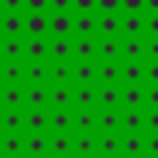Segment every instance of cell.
Listing matches in <instances>:
<instances>
[{
    "instance_id": "25",
    "label": "cell",
    "mask_w": 158,
    "mask_h": 158,
    "mask_svg": "<svg viewBox=\"0 0 158 158\" xmlns=\"http://www.w3.org/2000/svg\"><path fill=\"white\" fill-rule=\"evenodd\" d=\"M0 84H22V59H0Z\"/></svg>"
},
{
    "instance_id": "14",
    "label": "cell",
    "mask_w": 158,
    "mask_h": 158,
    "mask_svg": "<svg viewBox=\"0 0 158 158\" xmlns=\"http://www.w3.org/2000/svg\"><path fill=\"white\" fill-rule=\"evenodd\" d=\"M118 62H143V37H121Z\"/></svg>"
},
{
    "instance_id": "34",
    "label": "cell",
    "mask_w": 158,
    "mask_h": 158,
    "mask_svg": "<svg viewBox=\"0 0 158 158\" xmlns=\"http://www.w3.org/2000/svg\"><path fill=\"white\" fill-rule=\"evenodd\" d=\"M25 37H0V59H22Z\"/></svg>"
},
{
    "instance_id": "28",
    "label": "cell",
    "mask_w": 158,
    "mask_h": 158,
    "mask_svg": "<svg viewBox=\"0 0 158 158\" xmlns=\"http://www.w3.org/2000/svg\"><path fill=\"white\" fill-rule=\"evenodd\" d=\"M74 109H96V84H74Z\"/></svg>"
},
{
    "instance_id": "2",
    "label": "cell",
    "mask_w": 158,
    "mask_h": 158,
    "mask_svg": "<svg viewBox=\"0 0 158 158\" xmlns=\"http://www.w3.org/2000/svg\"><path fill=\"white\" fill-rule=\"evenodd\" d=\"M32 84H49V59L22 62V86Z\"/></svg>"
},
{
    "instance_id": "4",
    "label": "cell",
    "mask_w": 158,
    "mask_h": 158,
    "mask_svg": "<svg viewBox=\"0 0 158 158\" xmlns=\"http://www.w3.org/2000/svg\"><path fill=\"white\" fill-rule=\"evenodd\" d=\"M49 15V30L47 37H74V15L72 12H47Z\"/></svg>"
},
{
    "instance_id": "27",
    "label": "cell",
    "mask_w": 158,
    "mask_h": 158,
    "mask_svg": "<svg viewBox=\"0 0 158 158\" xmlns=\"http://www.w3.org/2000/svg\"><path fill=\"white\" fill-rule=\"evenodd\" d=\"M96 84H118V59H96Z\"/></svg>"
},
{
    "instance_id": "1",
    "label": "cell",
    "mask_w": 158,
    "mask_h": 158,
    "mask_svg": "<svg viewBox=\"0 0 158 158\" xmlns=\"http://www.w3.org/2000/svg\"><path fill=\"white\" fill-rule=\"evenodd\" d=\"M49 62H74V37H47Z\"/></svg>"
},
{
    "instance_id": "7",
    "label": "cell",
    "mask_w": 158,
    "mask_h": 158,
    "mask_svg": "<svg viewBox=\"0 0 158 158\" xmlns=\"http://www.w3.org/2000/svg\"><path fill=\"white\" fill-rule=\"evenodd\" d=\"M49 158H72L74 156V133H49Z\"/></svg>"
},
{
    "instance_id": "6",
    "label": "cell",
    "mask_w": 158,
    "mask_h": 158,
    "mask_svg": "<svg viewBox=\"0 0 158 158\" xmlns=\"http://www.w3.org/2000/svg\"><path fill=\"white\" fill-rule=\"evenodd\" d=\"M47 109H74V84H49Z\"/></svg>"
},
{
    "instance_id": "22",
    "label": "cell",
    "mask_w": 158,
    "mask_h": 158,
    "mask_svg": "<svg viewBox=\"0 0 158 158\" xmlns=\"http://www.w3.org/2000/svg\"><path fill=\"white\" fill-rule=\"evenodd\" d=\"M25 156H47L49 151V133H22Z\"/></svg>"
},
{
    "instance_id": "12",
    "label": "cell",
    "mask_w": 158,
    "mask_h": 158,
    "mask_svg": "<svg viewBox=\"0 0 158 158\" xmlns=\"http://www.w3.org/2000/svg\"><path fill=\"white\" fill-rule=\"evenodd\" d=\"M25 12H0V37H25Z\"/></svg>"
},
{
    "instance_id": "16",
    "label": "cell",
    "mask_w": 158,
    "mask_h": 158,
    "mask_svg": "<svg viewBox=\"0 0 158 158\" xmlns=\"http://www.w3.org/2000/svg\"><path fill=\"white\" fill-rule=\"evenodd\" d=\"M25 109H0V133H25Z\"/></svg>"
},
{
    "instance_id": "39",
    "label": "cell",
    "mask_w": 158,
    "mask_h": 158,
    "mask_svg": "<svg viewBox=\"0 0 158 158\" xmlns=\"http://www.w3.org/2000/svg\"><path fill=\"white\" fill-rule=\"evenodd\" d=\"M143 109H158V84H143Z\"/></svg>"
},
{
    "instance_id": "44",
    "label": "cell",
    "mask_w": 158,
    "mask_h": 158,
    "mask_svg": "<svg viewBox=\"0 0 158 158\" xmlns=\"http://www.w3.org/2000/svg\"><path fill=\"white\" fill-rule=\"evenodd\" d=\"M0 12H25V0H0Z\"/></svg>"
},
{
    "instance_id": "31",
    "label": "cell",
    "mask_w": 158,
    "mask_h": 158,
    "mask_svg": "<svg viewBox=\"0 0 158 158\" xmlns=\"http://www.w3.org/2000/svg\"><path fill=\"white\" fill-rule=\"evenodd\" d=\"M121 109H143V84L121 86Z\"/></svg>"
},
{
    "instance_id": "52",
    "label": "cell",
    "mask_w": 158,
    "mask_h": 158,
    "mask_svg": "<svg viewBox=\"0 0 158 158\" xmlns=\"http://www.w3.org/2000/svg\"><path fill=\"white\" fill-rule=\"evenodd\" d=\"M118 158H123V156H118ZM136 158H141V156H136Z\"/></svg>"
},
{
    "instance_id": "53",
    "label": "cell",
    "mask_w": 158,
    "mask_h": 158,
    "mask_svg": "<svg viewBox=\"0 0 158 158\" xmlns=\"http://www.w3.org/2000/svg\"><path fill=\"white\" fill-rule=\"evenodd\" d=\"M151 158H158V156H151Z\"/></svg>"
},
{
    "instance_id": "24",
    "label": "cell",
    "mask_w": 158,
    "mask_h": 158,
    "mask_svg": "<svg viewBox=\"0 0 158 158\" xmlns=\"http://www.w3.org/2000/svg\"><path fill=\"white\" fill-rule=\"evenodd\" d=\"M121 37H143V12H121Z\"/></svg>"
},
{
    "instance_id": "33",
    "label": "cell",
    "mask_w": 158,
    "mask_h": 158,
    "mask_svg": "<svg viewBox=\"0 0 158 158\" xmlns=\"http://www.w3.org/2000/svg\"><path fill=\"white\" fill-rule=\"evenodd\" d=\"M121 156L123 158H143V133H121Z\"/></svg>"
},
{
    "instance_id": "9",
    "label": "cell",
    "mask_w": 158,
    "mask_h": 158,
    "mask_svg": "<svg viewBox=\"0 0 158 158\" xmlns=\"http://www.w3.org/2000/svg\"><path fill=\"white\" fill-rule=\"evenodd\" d=\"M96 109H121V84H96Z\"/></svg>"
},
{
    "instance_id": "51",
    "label": "cell",
    "mask_w": 158,
    "mask_h": 158,
    "mask_svg": "<svg viewBox=\"0 0 158 158\" xmlns=\"http://www.w3.org/2000/svg\"><path fill=\"white\" fill-rule=\"evenodd\" d=\"M0 158H22V156H0Z\"/></svg>"
},
{
    "instance_id": "45",
    "label": "cell",
    "mask_w": 158,
    "mask_h": 158,
    "mask_svg": "<svg viewBox=\"0 0 158 158\" xmlns=\"http://www.w3.org/2000/svg\"><path fill=\"white\" fill-rule=\"evenodd\" d=\"M72 12H96V0H72Z\"/></svg>"
},
{
    "instance_id": "23",
    "label": "cell",
    "mask_w": 158,
    "mask_h": 158,
    "mask_svg": "<svg viewBox=\"0 0 158 158\" xmlns=\"http://www.w3.org/2000/svg\"><path fill=\"white\" fill-rule=\"evenodd\" d=\"M72 158H96V133H74Z\"/></svg>"
},
{
    "instance_id": "29",
    "label": "cell",
    "mask_w": 158,
    "mask_h": 158,
    "mask_svg": "<svg viewBox=\"0 0 158 158\" xmlns=\"http://www.w3.org/2000/svg\"><path fill=\"white\" fill-rule=\"evenodd\" d=\"M121 133H143V109H121Z\"/></svg>"
},
{
    "instance_id": "30",
    "label": "cell",
    "mask_w": 158,
    "mask_h": 158,
    "mask_svg": "<svg viewBox=\"0 0 158 158\" xmlns=\"http://www.w3.org/2000/svg\"><path fill=\"white\" fill-rule=\"evenodd\" d=\"M74 84H96V59L74 62Z\"/></svg>"
},
{
    "instance_id": "36",
    "label": "cell",
    "mask_w": 158,
    "mask_h": 158,
    "mask_svg": "<svg viewBox=\"0 0 158 158\" xmlns=\"http://www.w3.org/2000/svg\"><path fill=\"white\" fill-rule=\"evenodd\" d=\"M96 59V37H74V62Z\"/></svg>"
},
{
    "instance_id": "47",
    "label": "cell",
    "mask_w": 158,
    "mask_h": 158,
    "mask_svg": "<svg viewBox=\"0 0 158 158\" xmlns=\"http://www.w3.org/2000/svg\"><path fill=\"white\" fill-rule=\"evenodd\" d=\"M118 12H143V0H121Z\"/></svg>"
},
{
    "instance_id": "11",
    "label": "cell",
    "mask_w": 158,
    "mask_h": 158,
    "mask_svg": "<svg viewBox=\"0 0 158 158\" xmlns=\"http://www.w3.org/2000/svg\"><path fill=\"white\" fill-rule=\"evenodd\" d=\"M121 133H96V158H118Z\"/></svg>"
},
{
    "instance_id": "20",
    "label": "cell",
    "mask_w": 158,
    "mask_h": 158,
    "mask_svg": "<svg viewBox=\"0 0 158 158\" xmlns=\"http://www.w3.org/2000/svg\"><path fill=\"white\" fill-rule=\"evenodd\" d=\"M47 59V37H25L22 47V62Z\"/></svg>"
},
{
    "instance_id": "35",
    "label": "cell",
    "mask_w": 158,
    "mask_h": 158,
    "mask_svg": "<svg viewBox=\"0 0 158 158\" xmlns=\"http://www.w3.org/2000/svg\"><path fill=\"white\" fill-rule=\"evenodd\" d=\"M121 37H96V59H118Z\"/></svg>"
},
{
    "instance_id": "40",
    "label": "cell",
    "mask_w": 158,
    "mask_h": 158,
    "mask_svg": "<svg viewBox=\"0 0 158 158\" xmlns=\"http://www.w3.org/2000/svg\"><path fill=\"white\" fill-rule=\"evenodd\" d=\"M158 59V37H143V62Z\"/></svg>"
},
{
    "instance_id": "49",
    "label": "cell",
    "mask_w": 158,
    "mask_h": 158,
    "mask_svg": "<svg viewBox=\"0 0 158 158\" xmlns=\"http://www.w3.org/2000/svg\"><path fill=\"white\" fill-rule=\"evenodd\" d=\"M143 12H158V0H143Z\"/></svg>"
},
{
    "instance_id": "13",
    "label": "cell",
    "mask_w": 158,
    "mask_h": 158,
    "mask_svg": "<svg viewBox=\"0 0 158 158\" xmlns=\"http://www.w3.org/2000/svg\"><path fill=\"white\" fill-rule=\"evenodd\" d=\"M25 37H47L49 15L47 12H25Z\"/></svg>"
},
{
    "instance_id": "46",
    "label": "cell",
    "mask_w": 158,
    "mask_h": 158,
    "mask_svg": "<svg viewBox=\"0 0 158 158\" xmlns=\"http://www.w3.org/2000/svg\"><path fill=\"white\" fill-rule=\"evenodd\" d=\"M121 0H96V12H118Z\"/></svg>"
},
{
    "instance_id": "26",
    "label": "cell",
    "mask_w": 158,
    "mask_h": 158,
    "mask_svg": "<svg viewBox=\"0 0 158 158\" xmlns=\"http://www.w3.org/2000/svg\"><path fill=\"white\" fill-rule=\"evenodd\" d=\"M49 84H74V62H49Z\"/></svg>"
},
{
    "instance_id": "19",
    "label": "cell",
    "mask_w": 158,
    "mask_h": 158,
    "mask_svg": "<svg viewBox=\"0 0 158 158\" xmlns=\"http://www.w3.org/2000/svg\"><path fill=\"white\" fill-rule=\"evenodd\" d=\"M74 15V37H96V12H72Z\"/></svg>"
},
{
    "instance_id": "5",
    "label": "cell",
    "mask_w": 158,
    "mask_h": 158,
    "mask_svg": "<svg viewBox=\"0 0 158 158\" xmlns=\"http://www.w3.org/2000/svg\"><path fill=\"white\" fill-rule=\"evenodd\" d=\"M49 106V84H32L25 86L22 109H47Z\"/></svg>"
},
{
    "instance_id": "43",
    "label": "cell",
    "mask_w": 158,
    "mask_h": 158,
    "mask_svg": "<svg viewBox=\"0 0 158 158\" xmlns=\"http://www.w3.org/2000/svg\"><path fill=\"white\" fill-rule=\"evenodd\" d=\"M25 12H49V0H25Z\"/></svg>"
},
{
    "instance_id": "50",
    "label": "cell",
    "mask_w": 158,
    "mask_h": 158,
    "mask_svg": "<svg viewBox=\"0 0 158 158\" xmlns=\"http://www.w3.org/2000/svg\"><path fill=\"white\" fill-rule=\"evenodd\" d=\"M22 158H49V156H22Z\"/></svg>"
},
{
    "instance_id": "42",
    "label": "cell",
    "mask_w": 158,
    "mask_h": 158,
    "mask_svg": "<svg viewBox=\"0 0 158 158\" xmlns=\"http://www.w3.org/2000/svg\"><path fill=\"white\" fill-rule=\"evenodd\" d=\"M143 84H158V59L143 62Z\"/></svg>"
},
{
    "instance_id": "17",
    "label": "cell",
    "mask_w": 158,
    "mask_h": 158,
    "mask_svg": "<svg viewBox=\"0 0 158 158\" xmlns=\"http://www.w3.org/2000/svg\"><path fill=\"white\" fill-rule=\"evenodd\" d=\"M22 84H0V109H22Z\"/></svg>"
},
{
    "instance_id": "41",
    "label": "cell",
    "mask_w": 158,
    "mask_h": 158,
    "mask_svg": "<svg viewBox=\"0 0 158 158\" xmlns=\"http://www.w3.org/2000/svg\"><path fill=\"white\" fill-rule=\"evenodd\" d=\"M158 156V133H143V158Z\"/></svg>"
},
{
    "instance_id": "8",
    "label": "cell",
    "mask_w": 158,
    "mask_h": 158,
    "mask_svg": "<svg viewBox=\"0 0 158 158\" xmlns=\"http://www.w3.org/2000/svg\"><path fill=\"white\" fill-rule=\"evenodd\" d=\"M96 37H121V12H96Z\"/></svg>"
},
{
    "instance_id": "10",
    "label": "cell",
    "mask_w": 158,
    "mask_h": 158,
    "mask_svg": "<svg viewBox=\"0 0 158 158\" xmlns=\"http://www.w3.org/2000/svg\"><path fill=\"white\" fill-rule=\"evenodd\" d=\"M96 133H121V109H96Z\"/></svg>"
},
{
    "instance_id": "37",
    "label": "cell",
    "mask_w": 158,
    "mask_h": 158,
    "mask_svg": "<svg viewBox=\"0 0 158 158\" xmlns=\"http://www.w3.org/2000/svg\"><path fill=\"white\" fill-rule=\"evenodd\" d=\"M143 37H158V12H143Z\"/></svg>"
},
{
    "instance_id": "32",
    "label": "cell",
    "mask_w": 158,
    "mask_h": 158,
    "mask_svg": "<svg viewBox=\"0 0 158 158\" xmlns=\"http://www.w3.org/2000/svg\"><path fill=\"white\" fill-rule=\"evenodd\" d=\"M0 156H25L22 133H0Z\"/></svg>"
},
{
    "instance_id": "15",
    "label": "cell",
    "mask_w": 158,
    "mask_h": 158,
    "mask_svg": "<svg viewBox=\"0 0 158 158\" xmlns=\"http://www.w3.org/2000/svg\"><path fill=\"white\" fill-rule=\"evenodd\" d=\"M72 133H96V109H72Z\"/></svg>"
},
{
    "instance_id": "3",
    "label": "cell",
    "mask_w": 158,
    "mask_h": 158,
    "mask_svg": "<svg viewBox=\"0 0 158 158\" xmlns=\"http://www.w3.org/2000/svg\"><path fill=\"white\" fill-rule=\"evenodd\" d=\"M22 123H25V133H49V111L47 109H25Z\"/></svg>"
},
{
    "instance_id": "18",
    "label": "cell",
    "mask_w": 158,
    "mask_h": 158,
    "mask_svg": "<svg viewBox=\"0 0 158 158\" xmlns=\"http://www.w3.org/2000/svg\"><path fill=\"white\" fill-rule=\"evenodd\" d=\"M49 111V133H72V109H47Z\"/></svg>"
},
{
    "instance_id": "48",
    "label": "cell",
    "mask_w": 158,
    "mask_h": 158,
    "mask_svg": "<svg viewBox=\"0 0 158 158\" xmlns=\"http://www.w3.org/2000/svg\"><path fill=\"white\" fill-rule=\"evenodd\" d=\"M49 12H72V0H49Z\"/></svg>"
},
{
    "instance_id": "21",
    "label": "cell",
    "mask_w": 158,
    "mask_h": 158,
    "mask_svg": "<svg viewBox=\"0 0 158 158\" xmlns=\"http://www.w3.org/2000/svg\"><path fill=\"white\" fill-rule=\"evenodd\" d=\"M118 84H143V62H118Z\"/></svg>"
},
{
    "instance_id": "38",
    "label": "cell",
    "mask_w": 158,
    "mask_h": 158,
    "mask_svg": "<svg viewBox=\"0 0 158 158\" xmlns=\"http://www.w3.org/2000/svg\"><path fill=\"white\" fill-rule=\"evenodd\" d=\"M143 133H158V109H143Z\"/></svg>"
}]
</instances>
